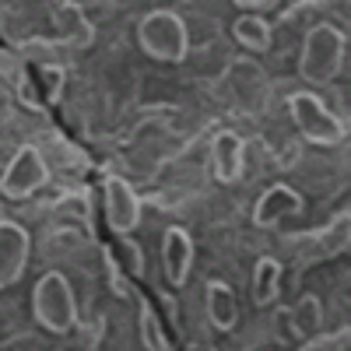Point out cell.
Segmentation results:
<instances>
[{
	"mask_svg": "<svg viewBox=\"0 0 351 351\" xmlns=\"http://www.w3.org/2000/svg\"><path fill=\"white\" fill-rule=\"evenodd\" d=\"M274 324H278V334H281V337H291V327H288V309H278Z\"/></svg>",
	"mask_w": 351,
	"mask_h": 351,
	"instance_id": "cell-21",
	"label": "cell"
},
{
	"mask_svg": "<svg viewBox=\"0 0 351 351\" xmlns=\"http://www.w3.org/2000/svg\"><path fill=\"white\" fill-rule=\"evenodd\" d=\"M32 84H36V92L43 99V106H56L64 95V84H67V71L64 67H56V64H43V67H32Z\"/></svg>",
	"mask_w": 351,
	"mask_h": 351,
	"instance_id": "cell-17",
	"label": "cell"
},
{
	"mask_svg": "<svg viewBox=\"0 0 351 351\" xmlns=\"http://www.w3.org/2000/svg\"><path fill=\"white\" fill-rule=\"evenodd\" d=\"M137 330H141V344L144 351H169V337H165V327L155 313L152 302H141V313H137Z\"/></svg>",
	"mask_w": 351,
	"mask_h": 351,
	"instance_id": "cell-18",
	"label": "cell"
},
{
	"mask_svg": "<svg viewBox=\"0 0 351 351\" xmlns=\"http://www.w3.org/2000/svg\"><path fill=\"white\" fill-rule=\"evenodd\" d=\"M232 36H236V43L250 53H267L271 49V25L260 14H239L232 21Z\"/></svg>",
	"mask_w": 351,
	"mask_h": 351,
	"instance_id": "cell-16",
	"label": "cell"
},
{
	"mask_svg": "<svg viewBox=\"0 0 351 351\" xmlns=\"http://www.w3.org/2000/svg\"><path fill=\"white\" fill-rule=\"evenodd\" d=\"M28 253H32V239L18 221H0V291L21 281L28 267Z\"/></svg>",
	"mask_w": 351,
	"mask_h": 351,
	"instance_id": "cell-7",
	"label": "cell"
},
{
	"mask_svg": "<svg viewBox=\"0 0 351 351\" xmlns=\"http://www.w3.org/2000/svg\"><path fill=\"white\" fill-rule=\"evenodd\" d=\"M348 39L337 25H313L299 49V74L309 84H330L344 71Z\"/></svg>",
	"mask_w": 351,
	"mask_h": 351,
	"instance_id": "cell-1",
	"label": "cell"
},
{
	"mask_svg": "<svg viewBox=\"0 0 351 351\" xmlns=\"http://www.w3.org/2000/svg\"><path fill=\"white\" fill-rule=\"evenodd\" d=\"M0 221H4V215H0Z\"/></svg>",
	"mask_w": 351,
	"mask_h": 351,
	"instance_id": "cell-23",
	"label": "cell"
},
{
	"mask_svg": "<svg viewBox=\"0 0 351 351\" xmlns=\"http://www.w3.org/2000/svg\"><path fill=\"white\" fill-rule=\"evenodd\" d=\"M32 316L49 334H71L77 324V299L74 288L60 271H46L32 288Z\"/></svg>",
	"mask_w": 351,
	"mask_h": 351,
	"instance_id": "cell-3",
	"label": "cell"
},
{
	"mask_svg": "<svg viewBox=\"0 0 351 351\" xmlns=\"http://www.w3.org/2000/svg\"><path fill=\"white\" fill-rule=\"evenodd\" d=\"M288 327H291L295 341H313L319 334V327H324V302L316 295H302L288 309Z\"/></svg>",
	"mask_w": 351,
	"mask_h": 351,
	"instance_id": "cell-15",
	"label": "cell"
},
{
	"mask_svg": "<svg viewBox=\"0 0 351 351\" xmlns=\"http://www.w3.org/2000/svg\"><path fill=\"white\" fill-rule=\"evenodd\" d=\"M49 183V165L36 148H18L14 158L8 162V169L0 172V193L8 200H28L36 190H43Z\"/></svg>",
	"mask_w": 351,
	"mask_h": 351,
	"instance_id": "cell-5",
	"label": "cell"
},
{
	"mask_svg": "<svg viewBox=\"0 0 351 351\" xmlns=\"http://www.w3.org/2000/svg\"><path fill=\"white\" fill-rule=\"evenodd\" d=\"M302 193L295 186H288V183H271L267 190H263L253 204V225L256 228H278L285 218L291 215H299L302 211Z\"/></svg>",
	"mask_w": 351,
	"mask_h": 351,
	"instance_id": "cell-8",
	"label": "cell"
},
{
	"mask_svg": "<svg viewBox=\"0 0 351 351\" xmlns=\"http://www.w3.org/2000/svg\"><path fill=\"white\" fill-rule=\"evenodd\" d=\"M288 112H291V123L299 127V134H302L309 144L334 148V144L344 141V123L324 106V99H316L313 92L288 95Z\"/></svg>",
	"mask_w": 351,
	"mask_h": 351,
	"instance_id": "cell-4",
	"label": "cell"
},
{
	"mask_svg": "<svg viewBox=\"0 0 351 351\" xmlns=\"http://www.w3.org/2000/svg\"><path fill=\"white\" fill-rule=\"evenodd\" d=\"M281 278H285V267L274 260V256H260L253 263V278H250V299L256 309H267L278 302L281 295Z\"/></svg>",
	"mask_w": 351,
	"mask_h": 351,
	"instance_id": "cell-13",
	"label": "cell"
},
{
	"mask_svg": "<svg viewBox=\"0 0 351 351\" xmlns=\"http://www.w3.org/2000/svg\"><path fill=\"white\" fill-rule=\"evenodd\" d=\"M53 25H56V32H60L64 43L71 46H88L95 36V28L92 21H88V14L81 11V4H53Z\"/></svg>",
	"mask_w": 351,
	"mask_h": 351,
	"instance_id": "cell-14",
	"label": "cell"
},
{
	"mask_svg": "<svg viewBox=\"0 0 351 351\" xmlns=\"http://www.w3.org/2000/svg\"><path fill=\"white\" fill-rule=\"evenodd\" d=\"M162 267H165V281L172 288H183L190 281V271H193V236L186 228H180V225L165 228V236H162Z\"/></svg>",
	"mask_w": 351,
	"mask_h": 351,
	"instance_id": "cell-10",
	"label": "cell"
},
{
	"mask_svg": "<svg viewBox=\"0 0 351 351\" xmlns=\"http://www.w3.org/2000/svg\"><path fill=\"white\" fill-rule=\"evenodd\" d=\"M239 8L243 11H274L278 4L274 0H239Z\"/></svg>",
	"mask_w": 351,
	"mask_h": 351,
	"instance_id": "cell-20",
	"label": "cell"
},
{
	"mask_svg": "<svg viewBox=\"0 0 351 351\" xmlns=\"http://www.w3.org/2000/svg\"><path fill=\"white\" fill-rule=\"evenodd\" d=\"M190 351H215V348H211V344H204V348H200V344H193Z\"/></svg>",
	"mask_w": 351,
	"mask_h": 351,
	"instance_id": "cell-22",
	"label": "cell"
},
{
	"mask_svg": "<svg viewBox=\"0 0 351 351\" xmlns=\"http://www.w3.org/2000/svg\"><path fill=\"white\" fill-rule=\"evenodd\" d=\"M137 46L158 64H183L190 53L186 21L176 11H148L137 21Z\"/></svg>",
	"mask_w": 351,
	"mask_h": 351,
	"instance_id": "cell-2",
	"label": "cell"
},
{
	"mask_svg": "<svg viewBox=\"0 0 351 351\" xmlns=\"http://www.w3.org/2000/svg\"><path fill=\"white\" fill-rule=\"evenodd\" d=\"M211 172L225 186L243 180V172H246V141L236 130H218L215 134V141H211Z\"/></svg>",
	"mask_w": 351,
	"mask_h": 351,
	"instance_id": "cell-9",
	"label": "cell"
},
{
	"mask_svg": "<svg viewBox=\"0 0 351 351\" xmlns=\"http://www.w3.org/2000/svg\"><path fill=\"white\" fill-rule=\"evenodd\" d=\"M351 246V211H337L324 228L313 236V246L302 253V260H334Z\"/></svg>",
	"mask_w": 351,
	"mask_h": 351,
	"instance_id": "cell-11",
	"label": "cell"
},
{
	"mask_svg": "<svg viewBox=\"0 0 351 351\" xmlns=\"http://www.w3.org/2000/svg\"><path fill=\"white\" fill-rule=\"evenodd\" d=\"M102 204H106V221L116 236H130L141 225V197L134 193V186L120 176H109L102 186Z\"/></svg>",
	"mask_w": 351,
	"mask_h": 351,
	"instance_id": "cell-6",
	"label": "cell"
},
{
	"mask_svg": "<svg viewBox=\"0 0 351 351\" xmlns=\"http://www.w3.org/2000/svg\"><path fill=\"white\" fill-rule=\"evenodd\" d=\"M120 253L127 256V263H123V267H127L130 274H141V267H144V260H141V250L134 246V239L120 236Z\"/></svg>",
	"mask_w": 351,
	"mask_h": 351,
	"instance_id": "cell-19",
	"label": "cell"
},
{
	"mask_svg": "<svg viewBox=\"0 0 351 351\" xmlns=\"http://www.w3.org/2000/svg\"><path fill=\"white\" fill-rule=\"evenodd\" d=\"M204 309H208V319L215 330H236L239 324V302H236V291H232V285L225 281H208V288H204Z\"/></svg>",
	"mask_w": 351,
	"mask_h": 351,
	"instance_id": "cell-12",
	"label": "cell"
}]
</instances>
